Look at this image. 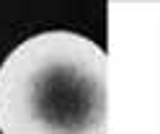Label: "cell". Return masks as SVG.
Listing matches in <instances>:
<instances>
[{
	"label": "cell",
	"instance_id": "obj_1",
	"mask_svg": "<svg viewBox=\"0 0 160 134\" xmlns=\"http://www.w3.org/2000/svg\"><path fill=\"white\" fill-rule=\"evenodd\" d=\"M106 52L75 31H42L0 65V134H108Z\"/></svg>",
	"mask_w": 160,
	"mask_h": 134
}]
</instances>
